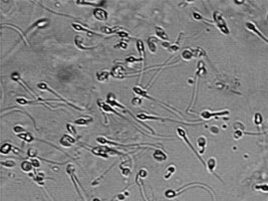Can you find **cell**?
Returning a JSON list of instances; mask_svg holds the SVG:
<instances>
[{
	"label": "cell",
	"mask_w": 268,
	"mask_h": 201,
	"mask_svg": "<svg viewBox=\"0 0 268 201\" xmlns=\"http://www.w3.org/2000/svg\"><path fill=\"white\" fill-rule=\"evenodd\" d=\"M213 20L215 22L216 26L219 28V30L222 32L223 34H229L230 33V30L228 28V25H227L226 21L225 19L223 18L222 14L218 11H215L213 13Z\"/></svg>",
	"instance_id": "6da1fadb"
},
{
	"label": "cell",
	"mask_w": 268,
	"mask_h": 201,
	"mask_svg": "<svg viewBox=\"0 0 268 201\" xmlns=\"http://www.w3.org/2000/svg\"><path fill=\"white\" fill-rule=\"evenodd\" d=\"M177 132H178V134H179V136L181 137V138L183 139L184 141H185V143H186V144H187L188 146L190 147V149H191V150H192L193 152H194L195 154H196V156H197V157H198V159H199V160H200V161H201V163H202V164H203V165H204V166H206V164H205L204 160H203L202 158H201V155H200V154L198 153V152L196 151V149H195L194 147H193V145L191 144V143H190V141L188 140V138H187V135H186V132H185V130H183V129H182V128H178V129H177Z\"/></svg>",
	"instance_id": "7a4b0ae2"
},
{
	"label": "cell",
	"mask_w": 268,
	"mask_h": 201,
	"mask_svg": "<svg viewBox=\"0 0 268 201\" xmlns=\"http://www.w3.org/2000/svg\"><path fill=\"white\" fill-rule=\"evenodd\" d=\"M201 117H202V119L204 120H210L211 118L213 117H223V116H227V115H229V111L228 110H225V111H221V112H210V111H203L202 113H201Z\"/></svg>",
	"instance_id": "3957f363"
},
{
	"label": "cell",
	"mask_w": 268,
	"mask_h": 201,
	"mask_svg": "<svg viewBox=\"0 0 268 201\" xmlns=\"http://www.w3.org/2000/svg\"><path fill=\"white\" fill-rule=\"evenodd\" d=\"M111 74L115 78H126V72L125 67L122 65H115V67H113V70H111Z\"/></svg>",
	"instance_id": "277c9868"
},
{
	"label": "cell",
	"mask_w": 268,
	"mask_h": 201,
	"mask_svg": "<svg viewBox=\"0 0 268 201\" xmlns=\"http://www.w3.org/2000/svg\"><path fill=\"white\" fill-rule=\"evenodd\" d=\"M246 27H247L248 30H250V31H252V32H254L255 34H256V35H258L259 37L261 38V39H263L265 42H267V43H268V38L265 37V36L263 35V33L261 32V31L259 30L258 28H257L256 25H255L253 22H250V21H249V22H246Z\"/></svg>",
	"instance_id": "5b68a950"
},
{
	"label": "cell",
	"mask_w": 268,
	"mask_h": 201,
	"mask_svg": "<svg viewBox=\"0 0 268 201\" xmlns=\"http://www.w3.org/2000/svg\"><path fill=\"white\" fill-rule=\"evenodd\" d=\"M98 106L100 107V109L102 111V112H104V113H113V114L118 115V116H119V117L124 118L123 115H121V114H119V113H118V112H115V111L113 110V108H111V107L110 106V105H108V104H106V103L102 102V100H98Z\"/></svg>",
	"instance_id": "8992f818"
},
{
	"label": "cell",
	"mask_w": 268,
	"mask_h": 201,
	"mask_svg": "<svg viewBox=\"0 0 268 201\" xmlns=\"http://www.w3.org/2000/svg\"><path fill=\"white\" fill-rule=\"evenodd\" d=\"M93 16L96 17L98 20H100V21H106L107 19H108V17H109V14H108V12L106 11V10H104V9H102V8H100V7H98V8H96L95 10H93Z\"/></svg>",
	"instance_id": "52a82bcc"
},
{
	"label": "cell",
	"mask_w": 268,
	"mask_h": 201,
	"mask_svg": "<svg viewBox=\"0 0 268 201\" xmlns=\"http://www.w3.org/2000/svg\"><path fill=\"white\" fill-rule=\"evenodd\" d=\"M11 78H12V80H13V81H15V82H17V83H18V84H20L21 85H22L23 87H24L25 89H26L27 92H28L29 94H30V95L33 96L34 98H36V96L34 95V93H33V92H32V89H29V87H27V85L25 84V83L23 82L22 80H21V78H20V76H19V74H17V72H13V74H11Z\"/></svg>",
	"instance_id": "ba28073f"
},
{
	"label": "cell",
	"mask_w": 268,
	"mask_h": 201,
	"mask_svg": "<svg viewBox=\"0 0 268 201\" xmlns=\"http://www.w3.org/2000/svg\"><path fill=\"white\" fill-rule=\"evenodd\" d=\"M74 143H76V140L72 137L68 136V135H64L63 138L60 139V145L63 147H66V148L71 147Z\"/></svg>",
	"instance_id": "9c48e42d"
},
{
	"label": "cell",
	"mask_w": 268,
	"mask_h": 201,
	"mask_svg": "<svg viewBox=\"0 0 268 201\" xmlns=\"http://www.w3.org/2000/svg\"><path fill=\"white\" fill-rule=\"evenodd\" d=\"M153 157H154V159L158 162H163V161H165V160H167V155L162 150H160V149H156V150L154 151Z\"/></svg>",
	"instance_id": "30bf717a"
},
{
	"label": "cell",
	"mask_w": 268,
	"mask_h": 201,
	"mask_svg": "<svg viewBox=\"0 0 268 201\" xmlns=\"http://www.w3.org/2000/svg\"><path fill=\"white\" fill-rule=\"evenodd\" d=\"M197 145H198L199 149H200V155L201 154H204L206 145H207V138L204 136H201L197 139Z\"/></svg>",
	"instance_id": "8fae6325"
},
{
	"label": "cell",
	"mask_w": 268,
	"mask_h": 201,
	"mask_svg": "<svg viewBox=\"0 0 268 201\" xmlns=\"http://www.w3.org/2000/svg\"><path fill=\"white\" fill-rule=\"evenodd\" d=\"M206 166H207V168H208V170H209L210 173H212V174H214L216 177H218V178H219V176H217V175L214 173V169H215V167L217 166V161H216L215 158H210V159L208 160L207 165H206ZM220 180H221V179H220Z\"/></svg>",
	"instance_id": "7c38bea8"
},
{
	"label": "cell",
	"mask_w": 268,
	"mask_h": 201,
	"mask_svg": "<svg viewBox=\"0 0 268 201\" xmlns=\"http://www.w3.org/2000/svg\"><path fill=\"white\" fill-rule=\"evenodd\" d=\"M137 48H138L139 54H140L139 61L145 59V44H144L142 40H137Z\"/></svg>",
	"instance_id": "4fadbf2b"
},
{
	"label": "cell",
	"mask_w": 268,
	"mask_h": 201,
	"mask_svg": "<svg viewBox=\"0 0 268 201\" xmlns=\"http://www.w3.org/2000/svg\"><path fill=\"white\" fill-rule=\"evenodd\" d=\"M157 39H156L155 37H153V36H151V37L148 38L147 40V44L148 46H149V50L151 52H156V50H157Z\"/></svg>",
	"instance_id": "5bb4252c"
},
{
	"label": "cell",
	"mask_w": 268,
	"mask_h": 201,
	"mask_svg": "<svg viewBox=\"0 0 268 201\" xmlns=\"http://www.w3.org/2000/svg\"><path fill=\"white\" fill-rule=\"evenodd\" d=\"M155 33L156 35L158 36V37H160L161 39L163 40H169V36L168 34L166 33V31L164 30V28H162V27L160 26H157L155 28Z\"/></svg>",
	"instance_id": "9a60e30c"
},
{
	"label": "cell",
	"mask_w": 268,
	"mask_h": 201,
	"mask_svg": "<svg viewBox=\"0 0 268 201\" xmlns=\"http://www.w3.org/2000/svg\"><path fill=\"white\" fill-rule=\"evenodd\" d=\"M74 43H76V45L78 46L79 50H91V48L93 47H87V46H85L82 44V37H81L80 35H76V38H74Z\"/></svg>",
	"instance_id": "2e32d148"
},
{
	"label": "cell",
	"mask_w": 268,
	"mask_h": 201,
	"mask_svg": "<svg viewBox=\"0 0 268 201\" xmlns=\"http://www.w3.org/2000/svg\"><path fill=\"white\" fill-rule=\"evenodd\" d=\"M72 27H74L76 30H79V31H83V32H85V33H87V35H89V36H100V34H96L95 32H91V30H89V29H87V28H85V27H82L81 25H79V24H76V23H74L72 24Z\"/></svg>",
	"instance_id": "e0dca14e"
},
{
	"label": "cell",
	"mask_w": 268,
	"mask_h": 201,
	"mask_svg": "<svg viewBox=\"0 0 268 201\" xmlns=\"http://www.w3.org/2000/svg\"><path fill=\"white\" fill-rule=\"evenodd\" d=\"M121 27H109V26H102L100 27V30L102 32H104V34H113L115 32H119Z\"/></svg>",
	"instance_id": "ac0fdd59"
},
{
	"label": "cell",
	"mask_w": 268,
	"mask_h": 201,
	"mask_svg": "<svg viewBox=\"0 0 268 201\" xmlns=\"http://www.w3.org/2000/svg\"><path fill=\"white\" fill-rule=\"evenodd\" d=\"M192 53H193V57H197V59H199V57L206 56V55H207L206 51L203 50V48H201V47H197V48H194V50H192Z\"/></svg>",
	"instance_id": "d6986e66"
},
{
	"label": "cell",
	"mask_w": 268,
	"mask_h": 201,
	"mask_svg": "<svg viewBox=\"0 0 268 201\" xmlns=\"http://www.w3.org/2000/svg\"><path fill=\"white\" fill-rule=\"evenodd\" d=\"M109 76H110V74L107 70H102V72H98L96 74V78L100 82H106V81H108Z\"/></svg>",
	"instance_id": "ffe728a7"
},
{
	"label": "cell",
	"mask_w": 268,
	"mask_h": 201,
	"mask_svg": "<svg viewBox=\"0 0 268 201\" xmlns=\"http://www.w3.org/2000/svg\"><path fill=\"white\" fill-rule=\"evenodd\" d=\"M91 122H93V118H91V117H89V118H80V119L76 120L74 123L76 124V125L85 126V125H87L89 123H91Z\"/></svg>",
	"instance_id": "44dd1931"
},
{
	"label": "cell",
	"mask_w": 268,
	"mask_h": 201,
	"mask_svg": "<svg viewBox=\"0 0 268 201\" xmlns=\"http://www.w3.org/2000/svg\"><path fill=\"white\" fill-rule=\"evenodd\" d=\"M18 136V138H20V139H22V140H24V141H26L27 143H30V142H32L33 141V136L30 134V133H28V132H25V133H22V134H19V135H17Z\"/></svg>",
	"instance_id": "7402d4cb"
},
{
	"label": "cell",
	"mask_w": 268,
	"mask_h": 201,
	"mask_svg": "<svg viewBox=\"0 0 268 201\" xmlns=\"http://www.w3.org/2000/svg\"><path fill=\"white\" fill-rule=\"evenodd\" d=\"M181 57L184 59V61H190V59H193V53H192V50H185L182 52Z\"/></svg>",
	"instance_id": "603a6c76"
},
{
	"label": "cell",
	"mask_w": 268,
	"mask_h": 201,
	"mask_svg": "<svg viewBox=\"0 0 268 201\" xmlns=\"http://www.w3.org/2000/svg\"><path fill=\"white\" fill-rule=\"evenodd\" d=\"M32 163L28 161H23L22 164H21V170L24 171V172H30L32 170Z\"/></svg>",
	"instance_id": "cb8c5ba5"
},
{
	"label": "cell",
	"mask_w": 268,
	"mask_h": 201,
	"mask_svg": "<svg viewBox=\"0 0 268 201\" xmlns=\"http://www.w3.org/2000/svg\"><path fill=\"white\" fill-rule=\"evenodd\" d=\"M254 189L257 191L264 192V193H268V184L267 183H262V184H257L254 186Z\"/></svg>",
	"instance_id": "d4e9b609"
},
{
	"label": "cell",
	"mask_w": 268,
	"mask_h": 201,
	"mask_svg": "<svg viewBox=\"0 0 268 201\" xmlns=\"http://www.w3.org/2000/svg\"><path fill=\"white\" fill-rule=\"evenodd\" d=\"M253 122H254L255 125L259 126L261 125V124L263 123V117L262 115L260 114V113H255L254 115V120H253Z\"/></svg>",
	"instance_id": "484cf974"
},
{
	"label": "cell",
	"mask_w": 268,
	"mask_h": 201,
	"mask_svg": "<svg viewBox=\"0 0 268 201\" xmlns=\"http://www.w3.org/2000/svg\"><path fill=\"white\" fill-rule=\"evenodd\" d=\"M11 148H12L11 145L8 144V143H5V144H3L1 146L0 152H1V154H8L10 151H11Z\"/></svg>",
	"instance_id": "4316f807"
},
{
	"label": "cell",
	"mask_w": 268,
	"mask_h": 201,
	"mask_svg": "<svg viewBox=\"0 0 268 201\" xmlns=\"http://www.w3.org/2000/svg\"><path fill=\"white\" fill-rule=\"evenodd\" d=\"M244 134H248V135H250L251 133H244V132L242 131L241 129H235L234 134H233V137H234V139H235V140H239V139L241 138V137L243 136Z\"/></svg>",
	"instance_id": "83f0119b"
},
{
	"label": "cell",
	"mask_w": 268,
	"mask_h": 201,
	"mask_svg": "<svg viewBox=\"0 0 268 201\" xmlns=\"http://www.w3.org/2000/svg\"><path fill=\"white\" fill-rule=\"evenodd\" d=\"M1 164L3 166H5V167H8V168L14 167V166L16 165L15 161H13V160H8V161H5V162H1Z\"/></svg>",
	"instance_id": "f1b7e54d"
},
{
	"label": "cell",
	"mask_w": 268,
	"mask_h": 201,
	"mask_svg": "<svg viewBox=\"0 0 268 201\" xmlns=\"http://www.w3.org/2000/svg\"><path fill=\"white\" fill-rule=\"evenodd\" d=\"M66 129L69 133H71L74 136H78V133H76V130L74 129V127L71 125V124H66Z\"/></svg>",
	"instance_id": "f546056e"
},
{
	"label": "cell",
	"mask_w": 268,
	"mask_h": 201,
	"mask_svg": "<svg viewBox=\"0 0 268 201\" xmlns=\"http://www.w3.org/2000/svg\"><path fill=\"white\" fill-rule=\"evenodd\" d=\"M165 196H166L167 198H174L176 196V192L172 191V190H167V191L165 192Z\"/></svg>",
	"instance_id": "4dcf8cb0"
},
{
	"label": "cell",
	"mask_w": 268,
	"mask_h": 201,
	"mask_svg": "<svg viewBox=\"0 0 268 201\" xmlns=\"http://www.w3.org/2000/svg\"><path fill=\"white\" fill-rule=\"evenodd\" d=\"M142 103H143V100H141L140 98H134V99L132 100V104L134 105V106H136V107L142 105Z\"/></svg>",
	"instance_id": "1f68e13d"
},
{
	"label": "cell",
	"mask_w": 268,
	"mask_h": 201,
	"mask_svg": "<svg viewBox=\"0 0 268 201\" xmlns=\"http://www.w3.org/2000/svg\"><path fill=\"white\" fill-rule=\"evenodd\" d=\"M13 131L15 132V134L19 135V134H22V133H25L24 132V129H23L22 127H19V126H16V127L13 128Z\"/></svg>",
	"instance_id": "d6a6232c"
},
{
	"label": "cell",
	"mask_w": 268,
	"mask_h": 201,
	"mask_svg": "<svg viewBox=\"0 0 268 201\" xmlns=\"http://www.w3.org/2000/svg\"><path fill=\"white\" fill-rule=\"evenodd\" d=\"M169 51H171V52H176L178 50H179V45L178 44H176V43H174V44H171L170 46H169Z\"/></svg>",
	"instance_id": "836d02e7"
},
{
	"label": "cell",
	"mask_w": 268,
	"mask_h": 201,
	"mask_svg": "<svg viewBox=\"0 0 268 201\" xmlns=\"http://www.w3.org/2000/svg\"><path fill=\"white\" fill-rule=\"evenodd\" d=\"M147 175H148L147 170H145V169H142V170L139 171L138 177H139V178H145V177L147 176Z\"/></svg>",
	"instance_id": "e575fe53"
},
{
	"label": "cell",
	"mask_w": 268,
	"mask_h": 201,
	"mask_svg": "<svg viewBox=\"0 0 268 201\" xmlns=\"http://www.w3.org/2000/svg\"><path fill=\"white\" fill-rule=\"evenodd\" d=\"M126 63H128V65H131V63H136V61H138L139 59H135V57H133V56H130V57H126Z\"/></svg>",
	"instance_id": "d590c367"
},
{
	"label": "cell",
	"mask_w": 268,
	"mask_h": 201,
	"mask_svg": "<svg viewBox=\"0 0 268 201\" xmlns=\"http://www.w3.org/2000/svg\"><path fill=\"white\" fill-rule=\"evenodd\" d=\"M31 163H32V166L35 168H38L40 166V162L38 161L37 159H35V158H33V159L31 160Z\"/></svg>",
	"instance_id": "8d00e7d4"
},
{
	"label": "cell",
	"mask_w": 268,
	"mask_h": 201,
	"mask_svg": "<svg viewBox=\"0 0 268 201\" xmlns=\"http://www.w3.org/2000/svg\"><path fill=\"white\" fill-rule=\"evenodd\" d=\"M36 153H37V151H36L35 149H29L28 152H27V155H28L29 157H35Z\"/></svg>",
	"instance_id": "74e56055"
},
{
	"label": "cell",
	"mask_w": 268,
	"mask_h": 201,
	"mask_svg": "<svg viewBox=\"0 0 268 201\" xmlns=\"http://www.w3.org/2000/svg\"><path fill=\"white\" fill-rule=\"evenodd\" d=\"M174 172H175V167H174V166H172V167H170V168L168 169V172H167V173H169V175H168V176L166 177V179L170 178V176H171V175L173 174Z\"/></svg>",
	"instance_id": "f35d334b"
},
{
	"label": "cell",
	"mask_w": 268,
	"mask_h": 201,
	"mask_svg": "<svg viewBox=\"0 0 268 201\" xmlns=\"http://www.w3.org/2000/svg\"><path fill=\"white\" fill-rule=\"evenodd\" d=\"M118 46H120V47H122V48H126L128 47V43H126V41H121L119 43V45H115V47H118Z\"/></svg>",
	"instance_id": "ab89813d"
},
{
	"label": "cell",
	"mask_w": 268,
	"mask_h": 201,
	"mask_svg": "<svg viewBox=\"0 0 268 201\" xmlns=\"http://www.w3.org/2000/svg\"><path fill=\"white\" fill-rule=\"evenodd\" d=\"M120 36H122V37H129V34L126 32V31H119L118 32Z\"/></svg>",
	"instance_id": "60d3db41"
},
{
	"label": "cell",
	"mask_w": 268,
	"mask_h": 201,
	"mask_svg": "<svg viewBox=\"0 0 268 201\" xmlns=\"http://www.w3.org/2000/svg\"><path fill=\"white\" fill-rule=\"evenodd\" d=\"M210 130H211V132L213 134H218V133H219V129H218L217 127H211V129H210Z\"/></svg>",
	"instance_id": "b9f144b4"
},
{
	"label": "cell",
	"mask_w": 268,
	"mask_h": 201,
	"mask_svg": "<svg viewBox=\"0 0 268 201\" xmlns=\"http://www.w3.org/2000/svg\"><path fill=\"white\" fill-rule=\"evenodd\" d=\"M193 16H194V18L197 19V20H201V19H202V16L199 15L197 12H194V13H193Z\"/></svg>",
	"instance_id": "7bdbcfd3"
},
{
	"label": "cell",
	"mask_w": 268,
	"mask_h": 201,
	"mask_svg": "<svg viewBox=\"0 0 268 201\" xmlns=\"http://www.w3.org/2000/svg\"><path fill=\"white\" fill-rule=\"evenodd\" d=\"M118 197H119V199L120 200H124L125 199V195H123V194H120V195H118Z\"/></svg>",
	"instance_id": "ee69618b"
},
{
	"label": "cell",
	"mask_w": 268,
	"mask_h": 201,
	"mask_svg": "<svg viewBox=\"0 0 268 201\" xmlns=\"http://www.w3.org/2000/svg\"><path fill=\"white\" fill-rule=\"evenodd\" d=\"M267 19H268V14H267Z\"/></svg>",
	"instance_id": "f6af8a7d"
}]
</instances>
